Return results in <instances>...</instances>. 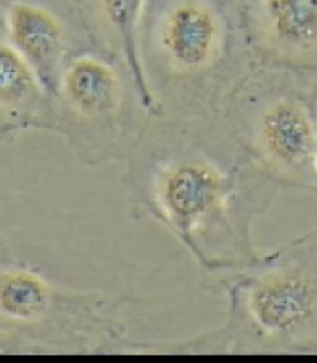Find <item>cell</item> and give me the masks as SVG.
<instances>
[{
	"label": "cell",
	"instance_id": "7a4b0ae2",
	"mask_svg": "<svg viewBox=\"0 0 317 363\" xmlns=\"http://www.w3.org/2000/svg\"><path fill=\"white\" fill-rule=\"evenodd\" d=\"M206 289L227 302L232 356L317 354V227Z\"/></svg>",
	"mask_w": 317,
	"mask_h": 363
},
{
	"label": "cell",
	"instance_id": "6da1fadb",
	"mask_svg": "<svg viewBox=\"0 0 317 363\" xmlns=\"http://www.w3.org/2000/svg\"><path fill=\"white\" fill-rule=\"evenodd\" d=\"M123 164L133 219L165 225L198 265L204 286L259 256L255 223L282 189L228 123L152 116Z\"/></svg>",
	"mask_w": 317,
	"mask_h": 363
},
{
	"label": "cell",
	"instance_id": "8992f818",
	"mask_svg": "<svg viewBox=\"0 0 317 363\" xmlns=\"http://www.w3.org/2000/svg\"><path fill=\"white\" fill-rule=\"evenodd\" d=\"M226 42L219 14L198 0L172 5L153 31V46L162 68L181 80H195L213 69Z\"/></svg>",
	"mask_w": 317,
	"mask_h": 363
},
{
	"label": "cell",
	"instance_id": "52a82bcc",
	"mask_svg": "<svg viewBox=\"0 0 317 363\" xmlns=\"http://www.w3.org/2000/svg\"><path fill=\"white\" fill-rule=\"evenodd\" d=\"M5 35L37 74L46 92L55 100L68 66V34L59 17L28 2L9 4L4 17Z\"/></svg>",
	"mask_w": 317,
	"mask_h": 363
},
{
	"label": "cell",
	"instance_id": "30bf717a",
	"mask_svg": "<svg viewBox=\"0 0 317 363\" xmlns=\"http://www.w3.org/2000/svg\"><path fill=\"white\" fill-rule=\"evenodd\" d=\"M101 6L108 23L118 37L124 63L132 75L143 108L150 117L160 116L161 111L150 91L140 55L138 28L144 0H101Z\"/></svg>",
	"mask_w": 317,
	"mask_h": 363
},
{
	"label": "cell",
	"instance_id": "3957f363",
	"mask_svg": "<svg viewBox=\"0 0 317 363\" xmlns=\"http://www.w3.org/2000/svg\"><path fill=\"white\" fill-rule=\"evenodd\" d=\"M124 296L77 291L5 257L0 270L2 356H111L130 345Z\"/></svg>",
	"mask_w": 317,
	"mask_h": 363
},
{
	"label": "cell",
	"instance_id": "9c48e42d",
	"mask_svg": "<svg viewBox=\"0 0 317 363\" xmlns=\"http://www.w3.org/2000/svg\"><path fill=\"white\" fill-rule=\"evenodd\" d=\"M261 28L277 54L308 59L317 54V0H262Z\"/></svg>",
	"mask_w": 317,
	"mask_h": 363
},
{
	"label": "cell",
	"instance_id": "8fae6325",
	"mask_svg": "<svg viewBox=\"0 0 317 363\" xmlns=\"http://www.w3.org/2000/svg\"><path fill=\"white\" fill-rule=\"evenodd\" d=\"M128 354H230L228 336L224 327L174 342L132 340Z\"/></svg>",
	"mask_w": 317,
	"mask_h": 363
},
{
	"label": "cell",
	"instance_id": "277c9868",
	"mask_svg": "<svg viewBox=\"0 0 317 363\" xmlns=\"http://www.w3.org/2000/svg\"><path fill=\"white\" fill-rule=\"evenodd\" d=\"M57 133L84 166L124 162L148 123L128 111V91L113 65L97 55L72 59L55 97Z\"/></svg>",
	"mask_w": 317,
	"mask_h": 363
},
{
	"label": "cell",
	"instance_id": "ba28073f",
	"mask_svg": "<svg viewBox=\"0 0 317 363\" xmlns=\"http://www.w3.org/2000/svg\"><path fill=\"white\" fill-rule=\"evenodd\" d=\"M0 133L8 145L23 132H57L55 100L8 42L0 46Z\"/></svg>",
	"mask_w": 317,
	"mask_h": 363
},
{
	"label": "cell",
	"instance_id": "5b68a950",
	"mask_svg": "<svg viewBox=\"0 0 317 363\" xmlns=\"http://www.w3.org/2000/svg\"><path fill=\"white\" fill-rule=\"evenodd\" d=\"M227 123L277 186L317 195V120L304 100L291 94L264 95L239 106Z\"/></svg>",
	"mask_w": 317,
	"mask_h": 363
}]
</instances>
